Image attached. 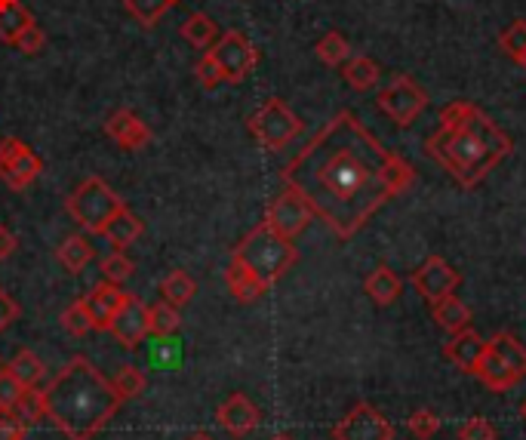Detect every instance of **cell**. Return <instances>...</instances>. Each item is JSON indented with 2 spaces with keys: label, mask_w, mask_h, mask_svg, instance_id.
I'll use <instances>...</instances> for the list:
<instances>
[{
  "label": "cell",
  "mask_w": 526,
  "mask_h": 440,
  "mask_svg": "<svg viewBox=\"0 0 526 440\" xmlns=\"http://www.w3.org/2000/svg\"><path fill=\"white\" fill-rule=\"evenodd\" d=\"M287 188L299 191L311 213L336 237L348 240L391 197L413 185V167L391 154L351 111H339L327 127L283 167Z\"/></svg>",
  "instance_id": "cell-1"
},
{
  "label": "cell",
  "mask_w": 526,
  "mask_h": 440,
  "mask_svg": "<svg viewBox=\"0 0 526 440\" xmlns=\"http://www.w3.org/2000/svg\"><path fill=\"white\" fill-rule=\"evenodd\" d=\"M428 157L447 170L462 188L487 179L514 151L511 136L471 102H450L440 111V130L425 142Z\"/></svg>",
  "instance_id": "cell-2"
},
{
  "label": "cell",
  "mask_w": 526,
  "mask_h": 440,
  "mask_svg": "<svg viewBox=\"0 0 526 440\" xmlns=\"http://www.w3.org/2000/svg\"><path fill=\"white\" fill-rule=\"evenodd\" d=\"M124 404V397L96 370L90 357L77 354L44 388V416L68 440H93Z\"/></svg>",
  "instance_id": "cell-3"
},
{
  "label": "cell",
  "mask_w": 526,
  "mask_h": 440,
  "mask_svg": "<svg viewBox=\"0 0 526 440\" xmlns=\"http://www.w3.org/2000/svg\"><path fill=\"white\" fill-rule=\"evenodd\" d=\"M244 268H250L262 284L271 290L277 280L299 262V250L293 240L280 237L268 222H259L240 244L234 247V256Z\"/></svg>",
  "instance_id": "cell-4"
},
{
  "label": "cell",
  "mask_w": 526,
  "mask_h": 440,
  "mask_svg": "<svg viewBox=\"0 0 526 440\" xmlns=\"http://www.w3.org/2000/svg\"><path fill=\"white\" fill-rule=\"evenodd\" d=\"M124 207H127L124 197H120L117 191H111V185L99 176L84 179L74 188V194L65 200L68 216L90 234H102L105 225L111 222V216L117 210H124Z\"/></svg>",
  "instance_id": "cell-5"
},
{
  "label": "cell",
  "mask_w": 526,
  "mask_h": 440,
  "mask_svg": "<svg viewBox=\"0 0 526 440\" xmlns=\"http://www.w3.org/2000/svg\"><path fill=\"white\" fill-rule=\"evenodd\" d=\"M250 133L253 139L268 148V151H283L287 145L296 142L302 133V120L290 111V105L283 99H268L253 117H250Z\"/></svg>",
  "instance_id": "cell-6"
},
{
  "label": "cell",
  "mask_w": 526,
  "mask_h": 440,
  "mask_svg": "<svg viewBox=\"0 0 526 440\" xmlns=\"http://www.w3.org/2000/svg\"><path fill=\"white\" fill-rule=\"evenodd\" d=\"M376 105L382 114H388L397 127H410L416 124V117L425 111L428 105V93L416 84L413 77L407 74H397L391 84L376 96Z\"/></svg>",
  "instance_id": "cell-7"
},
{
  "label": "cell",
  "mask_w": 526,
  "mask_h": 440,
  "mask_svg": "<svg viewBox=\"0 0 526 440\" xmlns=\"http://www.w3.org/2000/svg\"><path fill=\"white\" fill-rule=\"evenodd\" d=\"M210 56L222 68L225 84H244L253 74V68L259 65V50L250 44V37L240 31H225L210 47Z\"/></svg>",
  "instance_id": "cell-8"
},
{
  "label": "cell",
  "mask_w": 526,
  "mask_h": 440,
  "mask_svg": "<svg viewBox=\"0 0 526 440\" xmlns=\"http://www.w3.org/2000/svg\"><path fill=\"white\" fill-rule=\"evenodd\" d=\"M40 173H44V160L34 154L31 145H25L16 136L0 139V179H4L13 191L34 185Z\"/></svg>",
  "instance_id": "cell-9"
},
{
  "label": "cell",
  "mask_w": 526,
  "mask_h": 440,
  "mask_svg": "<svg viewBox=\"0 0 526 440\" xmlns=\"http://www.w3.org/2000/svg\"><path fill=\"white\" fill-rule=\"evenodd\" d=\"M265 222L280 234V237H287V240H296L311 222H314V213L308 207V200L293 191V188H283L274 200H271V207L265 213Z\"/></svg>",
  "instance_id": "cell-10"
},
{
  "label": "cell",
  "mask_w": 526,
  "mask_h": 440,
  "mask_svg": "<svg viewBox=\"0 0 526 440\" xmlns=\"http://www.w3.org/2000/svg\"><path fill=\"white\" fill-rule=\"evenodd\" d=\"M333 440H394V425L373 404H357L333 425Z\"/></svg>",
  "instance_id": "cell-11"
},
{
  "label": "cell",
  "mask_w": 526,
  "mask_h": 440,
  "mask_svg": "<svg viewBox=\"0 0 526 440\" xmlns=\"http://www.w3.org/2000/svg\"><path fill=\"white\" fill-rule=\"evenodd\" d=\"M459 284H462V274H459L447 259H443V256H428V259L413 271V287L419 290V296H422L428 305H434V302H440L443 296L456 293Z\"/></svg>",
  "instance_id": "cell-12"
},
{
  "label": "cell",
  "mask_w": 526,
  "mask_h": 440,
  "mask_svg": "<svg viewBox=\"0 0 526 440\" xmlns=\"http://www.w3.org/2000/svg\"><path fill=\"white\" fill-rule=\"evenodd\" d=\"M108 333L124 345V348H139L142 345V339L151 333V317H148V305L139 299V296H133V293H127V299H124V305L117 308V314L111 317V327H108Z\"/></svg>",
  "instance_id": "cell-13"
},
{
  "label": "cell",
  "mask_w": 526,
  "mask_h": 440,
  "mask_svg": "<svg viewBox=\"0 0 526 440\" xmlns=\"http://www.w3.org/2000/svg\"><path fill=\"white\" fill-rule=\"evenodd\" d=\"M216 422L231 434V437H247L259 428L262 413L247 394H231L216 413Z\"/></svg>",
  "instance_id": "cell-14"
},
{
  "label": "cell",
  "mask_w": 526,
  "mask_h": 440,
  "mask_svg": "<svg viewBox=\"0 0 526 440\" xmlns=\"http://www.w3.org/2000/svg\"><path fill=\"white\" fill-rule=\"evenodd\" d=\"M105 133L127 151H142L148 142H151V130L148 124H142V120L130 111V108H120L114 111L108 120H105Z\"/></svg>",
  "instance_id": "cell-15"
},
{
  "label": "cell",
  "mask_w": 526,
  "mask_h": 440,
  "mask_svg": "<svg viewBox=\"0 0 526 440\" xmlns=\"http://www.w3.org/2000/svg\"><path fill=\"white\" fill-rule=\"evenodd\" d=\"M483 351H487V339H480V333H474L471 327L462 330V333H453L450 342L443 345V357H447L456 370H462L468 376H474Z\"/></svg>",
  "instance_id": "cell-16"
},
{
  "label": "cell",
  "mask_w": 526,
  "mask_h": 440,
  "mask_svg": "<svg viewBox=\"0 0 526 440\" xmlns=\"http://www.w3.org/2000/svg\"><path fill=\"white\" fill-rule=\"evenodd\" d=\"M124 299H127V293L120 290L117 284H99V287H93L90 290V296H84V302H87V308H90V317H93V324H96V330H108L111 327V317L117 314V308L124 305Z\"/></svg>",
  "instance_id": "cell-17"
},
{
  "label": "cell",
  "mask_w": 526,
  "mask_h": 440,
  "mask_svg": "<svg viewBox=\"0 0 526 440\" xmlns=\"http://www.w3.org/2000/svg\"><path fill=\"white\" fill-rule=\"evenodd\" d=\"M225 284H228L231 296H234L240 305H253V302H259V299L268 293V287L262 284V280H259L250 268L240 265L237 259H231V265H228V271H225Z\"/></svg>",
  "instance_id": "cell-18"
},
{
  "label": "cell",
  "mask_w": 526,
  "mask_h": 440,
  "mask_svg": "<svg viewBox=\"0 0 526 440\" xmlns=\"http://www.w3.org/2000/svg\"><path fill=\"white\" fill-rule=\"evenodd\" d=\"M431 314H434V320L440 324V330H447L450 336L471 327V308L456 293H450V296H443L440 302H434Z\"/></svg>",
  "instance_id": "cell-19"
},
{
  "label": "cell",
  "mask_w": 526,
  "mask_h": 440,
  "mask_svg": "<svg viewBox=\"0 0 526 440\" xmlns=\"http://www.w3.org/2000/svg\"><path fill=\"white\" fill-rule=\"evenodd\" d=\"M363 290H367V296L379 305V308H388L400 299L403 293V284L400 277L388 268V265H379L367 280H363Z\"/></svg>",
  "instance_id": "cell-20"
},
{
  "label": "cell",
  "mask_w": 526,
  "mask_h": 440,
  "mask_svg": "<svg viewBox=\"0 0 526 440\" xmlns=\"http://www.w3.org/2000/svg\"><path fill=\"white\" fill-rule=\"evenodd\" d=\"M474 376L483 382V385H487L490 391H508V388H514L517 382H520V376L514 373V370H508L505 364H502V360L487 348V351H483V357H480V364H477V370H474Z\"/></svg>",
  "instance_id": "cell-21"
},
{
  "label": "cell",
  "mask_w": 526,
  "mask_h": 440,
  "mask_svg": "<svg viewBox=\"0 0 526 440\" xmlns=\"http://www.w3.org/2000/svg\"><path fill=\"white\" fill-rule=\"evenodd\" d=\"M487 348L502 360L508 370H514L520 379H526V345L514 336V333H505L499 330L493 339H487Z\"/></svg>",
  "instance_id": "cell-22"
},
{
  "label": "cell",
  "mask_w": 526,
  "mask_h": 440,
  "mask_svg": "<svg viewBox=\"0 0 526 440\" xmlns=\"http://www.w3.org/2000/svg\"><path fill=\"white\" fill-rule=\"evenodd\" d=\"M145 231V222L136 216V213H130L127 207L124 210H117L114 216H111V222L105 225V237L111 240V247H117V250H127L133 240H139V234Z\"/></svg>",
  "instance_id": "cell-23"
},
{
  "label": "cell",
  "mask_w": 526,
  "mask_h": 440,
  "mask_svg": "<svg viewBox=\"0 0 526 440\" xmlns=\"http://www.w3.org/2000/svg\"><path fill=\"white\" fill-rule=\"evenodd\" d=\"M342 77H345V84H348L351 90L367 93V90H373V87L379 84L382 71H379V65H376L373 59H367V56H351V59L342 65Z\"/></svg>",
  "instance_id": "cell-24"
},
{
  "label": "cell",
  "mask_w": 526,
  "mask_h": 440,
  "mask_svg": "<svg viewBox=\"0 0 526 440\" xmlns=\"http://www.w3.org/2000/svg\"><path fill=\"white\" fill-rule=\"evenodd\" d=\"M56 259L65 271L71 274H80L90 262H93V247H90V240L87 237H80V234H71L62 240V247L56 250Z\"/></svg>",
  "instance_id": "cell-25"
},
{
  "label": "cell",
  "mask_w": 526,
  "mask_h": 440,
  "mask_svg": "<svg viewBox=\"0 0 526 440\" xmlns=\"http://www.w3.org/2000/svg\"><path fill=\"white\" fill-rule=\"evenodd\" d=\"M28 25H34V16L19 0H0V40H4V44H13Z\"/></svg>",
  "instance_id": "cell-26"
},
{
  "label": "cell",
  "mask_w": 526,
  "mask_h": 440,
  "mask_svg": "<svg viewBox=\"0 0 526 440\" xmlns=\"http://www.w3.org/2000/svg\"><path fill=\"white\" fill-rule=\"evenodd\" d=\"M182 37L188 40L194 50H204L207 53L216 44V40H219V28H216V22L207 13H191L185 19V25H182Z\"/></svg>",
  "instance_id": "cell-27"
},
{
  "label": "cell",
  "mask_w": 526,
  "mask_h": 440,
  "mask_svg": "<svg viewBox=\"0 0 526 440\" xmlns=\"http://www.w3.org/2000/svg\"><path fill=\"white\" fill-rule=\"evenodd\" d=\"M4 367L13 373V379H16L22 388H34L40 379H44V360H40V357H37L34 351H28V348L16 351Z\"/></svg>",
  "instance_id": "cell-28"
},
{
  "label": "cell",
  "mask_w": 526,
  "mask_h": 440,
  "mask_svg": "<svg viewBox=\"0 0 526 440\" xmlns=\"http://www.w3.org/2000/svg\"><path fill=\"white\" fill-rule=\"evenodd\" d=\"M194 293H197V284L188 271H170L160 280V296H164V302H170L173 308H185L194 299Z\"/></svg>",
  "instance_id": "cell-29"
},
{
  "label": "cell",
  "mask_w": 526,
  "mask_h": 440,
  "mask_svg": "<svg viewBox=\"0 0 526 440\" xmlns=\"http://www.w3.org/2000/svg\"><path fill=\"white\" fill-rule=\"evenodd\" d=\"M314 53H317V59H320L323 65L339 68V65H345V62L351 59V44L345 40V34H339V31H327V34H323V37L317 40Z\"/></svg>",
  "instance_id": "cell-30"
},
{
  "label": "cell",
  "mask_w": 526,
  "mask_h": 440,
  "mask_svg": "<svg viewBox=\"0 0 526 440\" xmlns=\"http://www.w3.org/2000/svg\"><path fill=\"white\" fill-rule=\"evenodd\" d=\"M148 317H151V333H154V336H160V339L173 336V333L179 330V324H182L179 308H173V305H170V302H164V299H160L157 305H151V308H148Z\"/></svg>",
  "instance_id": "cell-31"
},
{
  "label": "cell",
  "mask_w": 526,
  "mask_h": 440,
  "mask_svg": "<svg viewBox=\"0 0 526 440\" xmlns=\"http://www.w3.org/2000/svg\"><path fill=\"white\" fill-rule=\"evenodd\" d=\"M124 4L136 22H142L145 28H154L160 22V16L173 7V0H124Z\"/></svg>",
  "instance_id": "cell-32"
},
{
  "label": "cell",
  "mask_w": 526,
  "mask_h": 440,
  "mask_svg": "<svg viewBox=\"0 0 526 440\" xmlns=\"http://www.w3.org/2000/svg\"><path fill=\"white\" fill-rule=\"evenodd\" d=\"M62 327H65L71 336H77V339L96 330L93 317H90V308H87V302H84V299L65 308V314H62Z\"/></svg>",
  "instance_id": "cell-33"
},
{
  "label": "cell",
  "mask_w": 526,
  "mask_h": 440,
  "mask_svg": "<svg viewBox=\"0 0 526 440\" xmlns=\"http://www.w3.org/2000/svg\"><path fill=\"white\" fill-rule=\"evenodd\" d=\"M499 47H502V53H505L508 59H514L517 65L523 62V56H526V22H523V19L511 22V25L502 31Z\"/></svg>",
  "instance_id": "cell-34"
},
{
  "label": "cell",
  "mask_w": 526,
  "mask_h": 440,
  "mask_svg": "<svg viewBox=\"0 0 526 440\" xmlns=\"http://www.w3.org/2000/svg\"><path fill=\"white\" fill-rule=\"evenodd\" d=\"M13 413H16V416H19L25 425L40 422V419H47V416H44V391H37V388H25V391H22V397L16 400Z\"/></svg>",
  "instance_id": "cell-35"
},
{
  "label": "cell",
  "mask_w": 526,
  "mask_h": 440,
  "mask_svg": "<svg viewBox=\"0 0 526 440\" xmlns=\"http://www.w3.org/2000/svg\"><path fill=\"white\" fill-rule=\"evenodd\" d=\"M111 385H114V391L124 397V400H130V397H139L142 391H145V376H142V370H136L133 364H124L117 370V376L111 379Z\"/></svg>",
  "instance_id": "cell-36"
},
{
  "label": "cell",
  "mask_w": 526,
  "mask_h": 440,
  "mask_svg": "<svg viewBox=\"0 0 526 440\" xmlns=\"http://www.w3.org/2000/svg\"><path fill=\"white\" fill-rule=\"evenodd\" d=\"M133 271H136V265L130 256H124V250H117V253L102 259V274L111 280V284H124L127 277H133Z\"/></svg>",
  "instance_id": "cell-37"
},
{
  "label": "cell",
  "mask_w": 526,
  "mask_h": 440,
  "mask_svg": "<svg viewBox=\"0 0 526 440\" xmlns=\"http://www.w3.org/2000/svg\"><path fill=\"white\" fill-rule=\"evenodd\" d=\"M194 77H197V84L204 87V90H216L219 84H225L222 68L216 65V59L210 56V50L204 53V59H200V62L194 65Z\"/></svg>",
  "instance_id": "cell-38"
},
{
  "label": "cell",
  "mask_w": 526,
  "mask_h": 440,
  "mask_svg": "<svg viewBox=\"0 0 526 440\" xmlns=\"http://www.w3.org/2000/svg\"><path fill=\"white\" fill-rule=\"evenodd\" d=\"M407 431H410L416 440H431V437L440 431V419H437L431 410H416V413L407 419Z\"/></svg>",
  "instance_id": "cell-39"
},
{
  "label": "cell",
  "mask_w": 526,
  "mask_h": 440,
  "mask_svg": "<svg viewBox=\"0 0 526 440\" xmlns=\"http://www.w3.org/2000/svg\"><path fill=\"white\" fill-rule=\"evenodd\" d=\"M13 47H16L19 53H25V56H37L40 50L47 47V34H44V28H40V25L34 22V25H28V28L13 40Z\"/></svg>",
  "instance_id": "cell-40"
},
{
  "label": "cell",
  "mask_w": 526,
  "mask_h": 440,
  "mask_svg": "<svg viewBox=\"0 0 526 440\" xmlns=\"http://www.w3.org/2000/svg\"><path fill=\"white\" fill-rule=\"evenodd\" d=\"M496 425L483 416H471L462 428H459V440H496Z\"/></svg>",
  "instance_id": "cell-41"
},
{
  "label": "cell",
  "mask_w": 526,
  "mask_h": 440,
  "mask_svg": "<svg viewBox=\"0 0 526 440\" xmlns=\"http://www.w3.org/2000/svg\"><path fill=\"white\" fill-rule=\"evenodd\" d=\"M22 385L13 379V373L7 367H0V410H13L16 400L22 397Z\"/></svg>",
  "instance_id": "cell-42"
},
{
  "label": "cell",
  "mask_w": 526,
  "mask_h": 440,
  "mask_svg": "<svg viewBox=\"0 0 526 440\" xmlns=\"http://www.w3.org/2000/svg\"><path fill=\"white\" fill-rule=\"evenodd\" d=\"M28 425L13 413V410H0V440H25Z\"/></svg>",
  "instance_id": "cell-43"
},
{
  "label": "cell",
  "mask_w": 526,
  "mask_h": 440,
  "mask_svg": "<svg viewBox=\"0 0 526 440\" xmlns=\"http://www.w3.org/2000/svg\"><path fill=\"white\" fill-rule=\"evenodd\" d=\"M16 317H19V305L13 302V296H7L4 287H0V333H4Z\"/></svg>",
  "instance_id": "cell-44"
},
{
  "label": "cell",
  "mask_w": 526,
  "mask_h": 440,
  "mask_svg": "<svg viewBox=\"0 0 526 440\" xmlns=\"http://www.w3.org/2000/svg\"><path fill=\"white\" fill-rule=\"evenodd\" d=\"M19 250V240H16V234L7 228V225H0V262H7L13 253Z\"/></svg>",
  "instance_id": "cell-45"
},
{
  "label": "cell",
  "mask_w": 526,
  "mask_h": 440,
  "mask_svg": "<svg viewBox=\"0 0 526 440\" xmlns=\"http://www.w3.org/2000/svg\"><path fill=\"white\" fill-rule=\"evenodd\" d=\"M191 440H213V437H210V434H207V431H197V434H194V437H191Z\"/></svg>",
  "instance_id": "cell-46"
},
{
  "label": "cell",
  "mask_w": 526,
  "mask_h": 440,
  "mask_svg": "<svg viewBox=\"0 0 526 440\" xmlns=\"http://www.w3.org/2000/svg\"><path fill=\"white\" fill-rule=\"evenodd\" d=\"M271 440H296V437H293V434H274Z\"/></svg>",
  "instance_id": "cell-47"
},
{
  "label": "cell",
  "mask_w": 526,
  "mask_h": 440,
  "mask_svg": "<svg viewBox=\"0 0 526 440\" xmlns=\"http://www.w3.org/2000/svg\"><path fill=\"white\" fill-rule=\"evenodd\" d=\"M520 419L526 422V400H523V404H520Z\"/></svg>",
  "instance_id": "cell-48"
},
{
  "label": "cell",
  "mask_w": 526,
  "mask_h": 440,
  "mask_svg": "<svg viewBox=\"0 0 526 440\" xmlns=\"http://www.w3.org/2000/svg\"><path fill=\"white\" fill-rule=\"evenodd\" d=\"M520 65H523V68H526V56H523V62H520Z\"/></svg>",
  "instance_id": "cell-49"
},
{
  "label": "cell",
  "mask_w": 526,
  "mask_h": 440,
  "mask_svg": "<svg viewBox=\"0 0 526 440\" xmlns=\"http://www.w3.org/2000/svg\"><path fill=\"white\" fill-rule=\"evenodd\" d=\"M173 4H179V0H173Z\"/></svg>",
  "instance_id": "cell-50"
}]
</instances>
